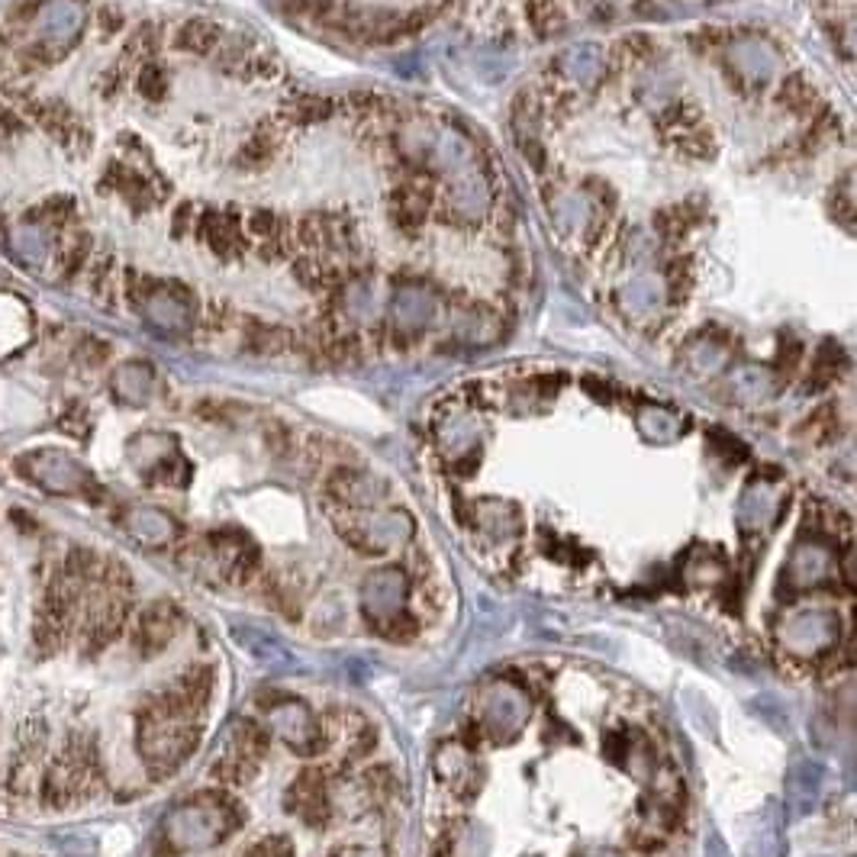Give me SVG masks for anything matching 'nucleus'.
<instances>
[{
  "label": "nucleus",
  "instance_id": "nucleus-1",
  "mask_svg": "<svg viewBox=\"0 0 857 857\" xmlns=\"http://www.w3.org/2000/svg\"><path fill=\"white\" fill-rule=\"evenodd\" d=\"M165 829H168V838L174 841V848H181V851L210 848L226 835L229 812L216 803H194V806L187 803L171 812Z\"/></svg>",
  "mask_w": 857,
  "mask_h": 857
},
{
  "label": "nucleus",
  "instance_id": "nucleus-2",
  "mask_svg": "<svg viewBox=\"0 0 857 857\" xmlns=\"http://www.w3.org/2000/svg\"><path fill=\"white\" fill-rule=\"evenodd\" d=\"M780 638L796 655H819L838 638V619L829 609H803V613L787 619Z\"/></svg>",
  "mask_w": 857,
  "mask_h": 857
},
{
  "label": "nucleus",
  "instance_id": "nucleus-3",
  "mask_svg": "<svg viewBox=\"0 0 857 857\" xmlns=\"http://www.w3.org/2000/svg\"><path fill=\"white\" fill-rule=\"evenodd\" d=\"M361 597H365V609L374 622H394L403 613V600H406V580L400 571L387 568V571H374L365 587H361Z\"/></svg>",
  "mask_w": 857,
  "mask_h": 857
},
{
  "label": "nucleus",
  "instance_id": "nucleus-4",
  "mask_svg": "<svg viewBox=\"0 0 857 857\" xmlns=\"http://www.w3.org/2000/svg\"><path fill=\"white\" fill-rule=\"evenodd\" d=\"M526 716H529L526 696H522L513 684H506V680L493 684L484 693V719H487L493 735H503V738L513 735Z\"/></svg>",
  "mask_w": 857,
  "mask_h": 857
},
{
  "label": "nucleus",
  "instance_id": "nucleus-5",
  "mask_svg": "<svg viewBox=\"0 0 857 857\" xmlns=\"http://www.w3.org/2000/svg\"><path fill=\"white\" fill-rule=\"evenodd\" d=\"M832 571V555L819 545H796L787 564V580L793 587H816Z\"/></svg>",
  "mask_w": 857,
  "mask_h": 857
},
{
  "label": "nucleus",
  "instance_id": "nucleus-6",
  "mask_svg": "<svg viewBox=\"0 0 857 857\" xmlns=\"http://www.w3.org/2000/svg\"><path fill=\"white\" fill-rule=\"evenodd\" d=\"M271 722H274V729H278L294 748H310L313 745V735H316L313 716H310V709L303 703L287 700L284 706H274L271 709Z\"/></svg>",
  "mask_w": 857,
  "mask_h": 857
},
{
  "label": "nucleus",
  "instance_id": "nucleus-7",
  "mask_svg": "<svg viewBox=\"0 0 857 857\" xmlns=\"http://www.w3.org/2000/svg\"><path fill=\"white\" fill-rule=\"evenodd\" d=\"M178 49L181 52H194V55H207L220 46V26L210 20H191L178 29Z\"/></svg>",
  "mask_w": 857,
  "mask_h": 857
},
{
  "label": "nucleus",
  "instance_id": "nucleus-8",
  "mask_svg": "<svg viewBox=\"0 0 857 857\" xmlns=\"http://www.w3.org/2000/svg\"><path fill=\"white\" fill-rule=\"evenodd\" d=\"M133 532L139 535L142 542H165L171 535V519L162 513H152V510H142L133 516Z\"/></svg>",
  "mask_w": 857,
  "mask_h": 857
},
{
  "label": "nucleus",
  "instance_id": "nucleus-9",
  "mask_svg": "<svg viewBox=\"0 0 857 857\" xmlns=\"http://www.w3.org/2000/svg\"><path fill=\"white\" fill-rule=\"evenodd\" d=\"M819 787H822V767L819 764L803 761V764L793 767V777H790V790L793 793H800L803 800H812Z\"/></svg>",
  "mask_w": 857,
  "mask_h": 857
},
{
  "label": "nucleus",
  "instance_id": "nucleus-10",
  "mask_svg": "<svg viewBox=\"0 0 857 857\" xmlns=\"http://www.w3.org/2000/svg\"><path fill=\"white\" fill-rule=\"evenodd\" d=\"M87 252H91V239L81 236V242H78V245H71V249H68V255H65V261H62V271H58V278H62V284L75 281L78 274L84 271V265H87Z\"/></svg>",
  "mask_w": 857,
  "mask_h": 857
},
{
  "label": "nucleus",
  "instance_id": "nucleus-11",
  "mask_svg": "<svg viewBox=\"0 0 857 857\" xmlns=\"http://www.w3.org/2000/svg\"><path fill=\"white\" fill-rule=\"evenodd\" d=\"M136 87H139V94H142V97H149V100H162V97H165V91H168V78H165V71H162V68L145 65V68H142V75H139V81H136Z\"/></svg>",
  "mask_w": 857,
  "mask_h": 857
},
{
  "label": "nucleus",
  "instance_id": "nucleus-12",
  "mask_svg": "<svg viewBox=\"0 0 857 857\" xmlns=\"http://www.w3.org/2000/svg\"><path fill=\"white\" fill-rule=\"evenodd\" d=\"M155 46H158V33H155V26H142L139 33H136L133 39H129L126 55H129V58L152 55V52H155Z\"/></svg>",
  "mask_w": 857,
  "mask_h": 857
},
{
  "label": "nucleus",
  "instance_id": "nucleus-13",
  "mask_svg": "<svg viewBox=\"0 0 857 857\" xmlns=\"http://www.w3.org/2000/svg\"><path fill=\"white\" fill-rule=\"evenodd\" d=\"M97 20H100V33H116V29L123 26V13L116 7H104L97 13Z\"/></svg>",
  "mask_w": 857,
  "mask_h": 857
},
{
  "label": "nucleus",
  "instance_id": "nucleus-14",
  "mask_svg": "<svg viewBox=\"0 0 857 857\" xmlns=\"http://www.w3.org/2000/svg\"><path fill=\"white\" fill-rule=\"evenodd\" d=\"M597 857H613V854H597Z\"/></svg>",
  "mask_w": 857,
  "mask_h": 857
}]
</instances>
